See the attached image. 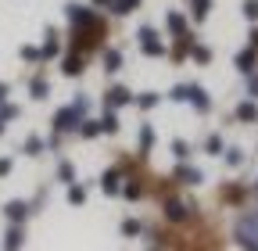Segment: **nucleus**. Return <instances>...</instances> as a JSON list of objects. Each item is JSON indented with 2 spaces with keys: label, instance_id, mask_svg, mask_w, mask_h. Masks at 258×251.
I'll list each match as a JSON object with an SVG mask.
<instances>
[{
  "label": "nucleus",
  "instance_id": "nucleus-10",
  "mask_svg": "<svg viewBox=\"0 0 258 251\" xmlns=\"http://www.w3.org/2000/svg\"><path fill=\"white\" fill-rule=\"evenodd\" d=\"M165 25H169V33H172L176 40L186 36V18H183L179 11H169V15H165Z\"/></svg>",
  "mask_w": 258,
  "mask_h": 251
},
{
  "label": "nucleus",
  "instance_id": "nucleus-40",
  "mask_svg": "<svg viewBox=\"0 0 258 251\" xmlns=\"http://www.w3.org/2000/svg\"><path fill=\"white\" fill-rule=\"evenodd\" d=\"M8 93H11V90H8V83H0V104L8 101Z\"/></svg>",
  "mask_w": 258,
  "mask_h": 251
},
{
  "label": "nucleus",
  "instance_id": "nucleus-9",
  "mask_svg": "<svg viewBox=\"0 0 258 251\" xmlns=\"http://www.w3.org/2000/svg\"><path fill=\"white\" fill-rule=\"evenodd\" d=\"M83 69H86V57H83V54H69V57L61 61V72H64V76H79Z\"/></svg>",
  "mask_w": 258,
  "mask_h": 251
},
{
  "label": "nucleus",
  "instance_id": "nucleus-26",
  "mask_svg": "<svg viewBox=\"0 0 258 251\" xmlns=\"http://www.w3.org/2000/svg\"><path fill=\"white\" fill-rule=\"evenodd\" d=\"M69 201H72V205H83V201H86V186H83V183H72V186H69Z\"/></svg>",
  "mask_w": 258,
  "mask_h": 251
},
{
  "label": "nucleus",
  "instance_id": "nucleus-20",
  "mask_svg": "<svg viewBox=\"0 0 258 251\" xmlns=\"http://www.w3.org/2000/svg\"><path fill=\"white\" fill-rule=\"evenodd\" d=\"M4 247H8V251H18V247H22V226L11 223V230H8V237H4Z\"/></svg>",
  "mask_w": 258,
  "mask_h": 251
},
{
  "label": "nucleus",
  "instance_id": "nucleus-37",
  "mask_svg": "<svg viewBox=\"0 0 258 251\" xmlns=\"http://www.w3.org/2000/svg\"><path fill=\"white\" fill-rule=\"evenodd\" d=\"M22 57H25V61H43V54H40L36 47H22Z\"/></svg>",
  "mask_w": 258,
  "mask_h": 251
},
{
  "label": "nucleus",
  "instance_id": "nucleus-29",
  "mask_svg": "<svg viewBox=\"0 0 258 251\" xmlns=\"http://www.w3.org/2000/svg\"><path fill=\"white\" fill-rule=\"evenodd\" d=\"M190 54H194V61H201V65H208V61H212V50H208V47H201V43H194V47H190Z\"/></svg>",
  "mask_w": 258,
  "mask_h": 251
},
{
  "label": "nucleus",
  "instance_id": "nucleus-18",
  "mask_svg": "<svg viewBox=\"0 0 258 251\" xmlns=\"http://www.w3.org/2000/svg\"><path fill=\"white\" fill-rule=\"evenodd\" d=\"M29 93H32V97H36V101H43V97H47V93H50V83H47L43 76H36V79H32V83H29Z\"/></svg>",
  "mask_w": 258,
  "mask_h": 251
},
{
  "label": "nucleus",
  "instance_id": "nucleus-33",
  "mask_svg": "<svg viewBox=\"0 0 258 251\" xmlns=\"http://www.w3.org/2000/svg\"><path fill=\"white\" fill-rule=\"evenodd\" d=\"M40 151H43V140H40V137H29V140H25V154H32V158H36Z\"/></svg>",
  "mask_w": 258,
  "mask_h": 251
},
{
  "label": "nucleus",
  "instance_id": "nucleus-7",
  "mask_svg": "<svg viewBox=\"0 0 258 251\" xmlns=\"http://www.w3.org/2000/svg\"><path fill=\"white\" fill-rule=\"evenodd\" d=\"M190 104L198 108V111H212V101H208V90H205V86H194V83H190Z\"/></svg>",
  "mask_w": 258,
  "mask_h": 251
},
{
  "label": "nucleus",
  "instance_id": "nucleus-35",
  "mask_svg": "<svg viewBox=\"0 0 258 251\" xmlns=\"http://www.w3.org/2000/svg\"><path fill=\"white\" fill-rule=\"evenodd\" d=\"M244 18L247 22H258V0H244Z\"/></svg>",
  "mask_w": 258,
  "mask_h": 251
},
{
  "label": "nucleus",
  "instance_id": "nucleus-41",
  "mask_svg": "<svg viewBox=\"0 0 258 251\" xmlns=\"http://www.w3.org/2000/svg\"><path fill=\"white\" fill-rule=\"evenodd\" d=\"M93 8H111V0H93Z\"/></svg>",
  "mask_w": 258,
  "mask_h": 251
},
{
  "label": "nucleus",
  "instance_id": "nucleus-24",
  "mask_svg": "<svg viewBox=\"0 0 258 251\" xmlns=\"http://www.w3.org/2000/svg\"><path fill=\"white\" fill-rule=\"evenodd\" d=\"M154 147V130H151V126H144V130H140V154H147Z\"/></svg>",
  "mask_w": 258,
  "mask_h": 251
},
{
  "label": "nucleus",
  "instance_id": "nucleus-31",
  "mask_svg": "<svg viewBox=\"0 0 258 251\" xmlns=\"http://www.w3.org/2000/svg\"><path fill=\"white\" fill-rule=\"evenodd\" d=\"M226 165H233V169L244 165V151L240 147H230V151H226Z\"/></svg>",
  "mask_w": 258,
  "mask_h": 251
},
{
  "label": "nucleus",
  "instance_id": "nucleus-27",
  "mask_svg": "<svg viewBox=\"0 0 258 251\" xmlns=\"http://www.w3.org/2000/svg\"><path fill=\"white\" fill-rule=\"evenodd\" d=\"M137 4H140V0H111V11H115V15H129Z\"/></svg>",
  "mask_w": 258,
  "mask_h": 251
},
{
  "label": "nucleus",
  "instance_id": "nucleus-21",
  "mask_svg": "<svg viewBox=\"0 0 258 251\" xmlns=\"http://www.w3.org/2000/svg\"><path fill=\"white\" fill-rule=\"evenodd\" d=\"M133 101H137V108H144V111H151V108H158V101H161V97H158V93H154V90H147V93H140V97H133Z\"/></svg>",
  "mask_w": 258,
  "mask_h": 251
},
{
  "label": "nucleus",
  "instance_id": "nucleus-36",
  "mask_svg": "<svg viewBox=\"0 0 258 251\" xmlns=\"http://www.w3.org/2000/svg\"><path fill=\"white\" fill-rule=\"evenodd\" d=\"M140 230H144V226L137 223V219H125V223H122V233H125V237H137Z\"/></svg>",
  "mask_w": 258,
  "mask_h": 251
},
{
  "label": "nucleus",
  "instance_id": "nucleus-5",
  "mask_svg": "<svg viewBox=\"0 0 258 251\" xmlns=\"http://www.w3.org/2000/svg\"><path fill=\"white\" fill-rule=\"evenodd\" d=\"M64 15H69V22H72L76 29H83V25H93V22H97V15H93L90 8H83V4H69V8H64Z\"/></svg>",
  "mask_w": 258,
  "mask_h": 251
},
{
  "label": "nucleus",
  "instance_id": "nucleus-8",
  "mask_svg": "<svg viewBox=\"0 0 258 251\" xmlns=\"http://www.w3.org/2000/svg\"><path fill=\"white\" fill-rule=\"evenodd\" d=\"M4 215H8L11 223L18 226V223H25V215H29V205H25V201H8V205H4Z\"/></svg>",
  "mask_w": 258,
  "mask_h": 251
},
{
  "label": "nucleus",
  "instance_id": "nucleus-30",
  "mask_svg": "<svg viewBox=\"0 0 258 251\" xmlns=\"http://www.w3.org/2000/svg\"><path fill=\"white\" fill-rule=\"evenodd\" d=\"M57 179H61V183H72V179H76L72 162H61V165H57Z\"/></svg>",
  "mask_w": 258,
  "mask_h": 251
},
{
  "label": "nucleus",
  "instance_id": "nucleus-32",
  "mask_svg": "<svg viewBox=\"0 0 258 251\" xmlns=\"http://www.w3.org/2000/svg\"><path fill=\"white\" fill-rule=\"evenodd\" d=\"M205 151H208V154H222V137H219V133H212V137L205 140Z\"/></svg>",
  "mask_w": 258,
  "mask_h": 251
},
{
  "label": "nucleus",
  "instance_id": "nucleus-19",
  "mask_svg": "<svg viewBox=\"0 0 258 251\" xmlns=\"http://www.w3.org/2000/svg\"><path fill=\"white\" fill-rule=\"evenodd\" d=\"M237 118H240V122H258V104H254V101H244V104L237 108Z\"/></svg>",
  "mask_w": 258,
  "mask_h": 251
},
{
  "label": "nucleus",
  "instance_id": "nucleus-6",
  "mask_svg": "<svg viewBox=\"0 0 258 251\" xmlns=\"http://www.w3.org/2000/svg\"><path fill=\"white\" fill-rule=\"evenodd\" d=\"M101 191H104V194H118V191H122V169H118V165H111V169L101 176Z\"/></svg>",
  "mask_w": 258,
  "mask_h": 251
},
{
  "label": "nucleus",
  "instance_id": "nucleus-4",
  "mask_svg": "<svg viewBox=\"0 0 258 251\" xmlns=\"http://www.w3.org/2000/svg\"><path fill=\"white\" fill-rule=\"evenodd\" d=\"M129 101H133V93H129L125 86H108V93H104V108H108V111H118V108H125Z\"/></svg>",
  "mask_w": 258,
  "mask_h": 251
},
{
  "label": "nucleus",
  "instance_id": "nucleus-17",
  "mask_svg": "<svg viewBox=\"0 0 258 251\" xmlns=\"http://www.w3.org/2000/svg\"><path fill=\"white\" fill-rule=\"evenodd\" d=\"M104 130H101V122H93V118H83V126H79V137L83 140H93V137H101Z\"/></svg>",
  "mask_w": 258,
  "mask_h": 251
},
{
  "label": "nucleus",
  "instance_id": "nucleus-22",
  "mask_svg": "<svg viewBox=\"0 0 258 251\" xmlns=\"http://www.w3.org/2000/svg\"><path fill=\"white\" fill-rule=\"evenodd\" d=\"M169 101H179V104H183V101H190V83L172 86V90H169Z\"/></svg>",
  "mask_w": 258,
  "mask_h": 251
},
{
  "label": "nucleus",
  "instance_id": "nucleus-25",
  "mask_svg": "<svg viewBox=\"0 0 258 251\" xmlns=\"http://www.w3.org/2000/svg\"><path fill=\"white\" fill-rule=\"evenodd\" d=\"M101 130H104V133H118V115H115V111H104Z\"/></svg>",
  "mask_w": 258,
  "mask_h": 251
},
{
  "label": "nucleus",
  "instance_id": "nucleus-1",
  "mask_svg": "<svg viewBox=\"0 0 258 251\" xmlns=\"http://www.w3.org/2000/svg\"><path fill=\"white\" fill-rule=\"evenodd\" d=\"M233 237H237V244H240L244 251H258V208H251V212H244V215L237 219Z\"/></svg>",
  "mask_w": 258,
  "mask_h": 251
},
{
  "label": "nucleus",
  "instance_id": "nucleus-12",
  "mask_svg": "<svg viewBox=\"0 0 258 251\" xmlns=\"http://www.w3.org/2000/svg\"><path fill=\"white\" fill-rule=\"evenodd\" d=\"M254 61H258V54H254V47H247V50L237 54V69H240L244 76H251V72H254Z\"/></svg>",
  "mask_w": 258,
  "mask_h": 251
},
{
  "label": "nucleus",
  "instance_id": "nucleus-34",
  "mask_svg": "<svg viewBox=\"0 0 258 251\" xmlns=\"http://www.w3.org/2000/svg\"><path fill=\"white\" fill-rule=\"evenodd\" d=\"M18 118V104H0V122H11Z\"/></svg>",
  "mask_w": 258,
  "mask_h": 251
},
{
  "label": "nucleus",
  "instance_id": "nucleus-42",
  "mask_svg": "<svg viewBox=\"0 0 258 251\" xmlns=\"http://www.w3.org/2000/svg\"><path fill=\"white\" fill-rule=\"evenodd\" d=\"M0 133H4V122H0Z\"/></svg>",
  "mask_w": 258,
  "mask_h": 251
},
{
  "label": "nucleus",
  "instance_id": "nucleus-39",
  "mask_svg": "<svg viewBox=\"0 0 258 251\" xmlns=\"http://www.w3.org/2000/svg\"><path fill=\"white\" fill-rule=\"evenodd\" d=\"M11 172V158H0V176H8Z\"/></svg>",
  "mask_w": 258,
  "mask_h": 251
},
{
  "label": "nucleus",
  "instance_id": "nucleus-13",
  "mask_svg": "<svg viewBox=\"0 0 258 251\" xmlns=\"http://www.w3.org/2000/svg\"><path fill=\"white\" fill-rule=\"evenodd\" d=\"M176 179H179V183H186V186H198V183H201L205 176H201V169H190V165H179V169H176Z\"/></svg>",
  "mask_w": 258,
  "mask_h": 251
},
{
  "label": "nucleus",
  "instance_id": "nucleus-11",
  "mask_svg": "<svg viewBox=\"0 0 258 251\" xmlns=\"http://www.w3.org/2000/svg\"><path fill=\"white\" fill-rule=\"evenodd\" d=\"M165 215L172 219V223H183V219L190 215V208H186L183 201H176V198H169V201H165Z\"/></svg>",
  "mask_w": 258,
  "mask_h": 251
},
{
  "label": "nucleus",
  "instance_id": "nucleus-3",
  "mask_svg": "<svg viewBox=\"0 0 258 251\" xmlns=\"http://www.w3.org/2000/svg\"><path fill=\"white\" fill-rule=\"evenodd\" d=\"M137 40H140V50H144L147 57H161V54H165V43L158 40V33H154L151 25H140V33H137Z\"/></svg>",
  "mask_w": 258,
  "mask_h": 251
},
{
  "label": "nucleus",
  "instance_id": "nucleus-14",
  "mask_svg": "<svg viewBox=\"0 0 258 251\" xmlns=\"http://www.w3.org/2000/svg\"><path fill=\"white\" fill-rule=\"evenodd\" d=\"M57 50H61V43H57V29H47V43H43V57L50 61V57H57Z\"/></svg>",
  "mask_w": 258,
  "mask_h": 251
},
{
  "label": "nucleus",
  "instance_id": "nucleus-28",
  "mask_svg": "<svg viewBox=\"0 0 258 251\" xmlns=\"http://www.w3.org/2000/svg\"><path fill=\"white\" fill-rule=\"evenodd\" d=\"M172 154H176V162H186L190 158V144L186 140H172Z\"/></svg>",
  "mask_w": 258,
  "mask_h": 251
},
{
  "label": "nucleus",
  "instance_id": "nucleus-2",
  "mask_svg": "<svg viewBox=\"0 0 258 251\" xmlns=\"http://www.w3.org/2000/svg\"><path fill=\"white\" fill-rule=\"evenodd\" d=\"M83 111H76V104H69V108H61L57 115H54V133H72V130H79L83 126Z\"/></svg>",
  "mask_w": 258,
  "mask_h": 251
},
{
  "label": "nucleus",
  "instance_id": "nucleus-38",
  "mask_svg": "<svg viewBox=\"0 0 258 251\" xmlns=\"http://www.w3.org/2000/svg\"><path fill=\"white\" fill-rule=\"evenodd\" d=\"M247 97H251V101L258 97V76H254V72L247 76Z\"/></svg>",
  "mask_w": 258,
  "mask_h": 251
},
{
  "label": "nucleus",
  "instance_id": "nucleus-23",
  "mask_svg": "<svg viewBox=\"0 0 258 251\" xmlns=\"http://www.w3.org/2000/svg\"><path fill=\"white\" fill-rule=\"evenodd\" d=\"M122 194H125L129 201H137V198L144 194V186H140V179H125V186H122Z\"/></svg>",
  "mask_w": 258,
  "mask_h": 251
},
{
  "label": "nucleus",
  "instance_id": "nucleus-15",
  "mask_svg": "<svg viewBox=\"0 0 258 251\" xmlns=\"http://www.w3.org/2000/svg\"><path fill=\"white\" fill-rule=\"evenodd\" d=\"M208 11H212V0H190V15H194V22H205Z\"/></svg>",
  "mask_w": 258,
  "mask_h": 251
},
{
  "label": "nucleus",
  "instance_id": "nucleus-16",
  "mask_svg": "<svg viewBox=\"0 0 258 251\" xmlns=\"http://www.w3.org/2000/svg\"><path fill=\"white\" fill-rule=\"evenodd\" d=\"M118 69H122V50L108 47L104 50V72H118Z\"/></svg>",
  "mask_w": 258,
  "mask_h": 251
}]
</instances>
